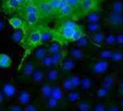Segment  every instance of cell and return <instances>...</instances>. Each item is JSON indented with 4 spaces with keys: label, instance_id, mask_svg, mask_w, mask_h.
<instances>
[{
    "label": "cell",
    "instance_id": "obj_1",
    "mask_svg": "<svg viewBox=\"0 0 123 111\" xmlns=\"http://www.w3.org/2000/svg\"><path fill=\"white\" fill-rule=\"evenodd\" d=\"M54 32V37L58 36L62 40L73 43L85 35L83 27L72 20L62 21Z\"/></svg>",
    "mask_w": 123,
    "mask_h": 111
},
{
    "label": "cell",
    "instance_id": "obj_2",
    "mask_svg": "<svg viewBox=\"0 0 123 111\" xmlns=\"http://www.w3.org/2000/svg\"><path fill=\"white\" fill-rule=\"evenodd\" d=\"M104 26L108 30L118 33L123 32V15L122 13H115L109 10L104 20Z\"/></svg>",
    "mask_w": 123,
    "mask_h": 111
},
{
    "label": "cell",
    "instance_id": "obj_3",
    "mask_svg": "<svg viewBox=\"0 0 123 111\" xmlns=\"http://www.w3.org/2000/svg\"><path fill=\"white\" fill-rule=\"evenodd\" d=\"M0 90L5 94L8 103L15 102L18 94V86L11 78H7L2 82L1 81Z\"/></svg>",
    "mask_w": 123,
    "mask_h": 111
},
{
    "label": "cell",
    "instance_id": "obj_4",
    "mask_svg": "<svg viewBox=\"0 0 123 111\" xmlns=\"http://www.w3.org/2000/svg\"><path fill=\"white\" fill-rule=\"evenodd\" d=\"M109 60L95 59L90 65V73L95 77H101L107 73L109 67Z\"/></svg>",
    "mask_w": 123,
    "mask_h": 111
},
{
    "label": "cell",
    "instance_id": "obj_5",
    "mask_svg": "<svg viewBox=\"0 0 123 111\" xmlns=\"http://www.w3.org/2000/svg\"><path fill=\"white\" fill-rule=\"evenodd\" d=\"M32 91L30 87L27 86H18V94L14 102H16L22 106H26L32 102Z\"/></svg>",
    "mask_w": 123,
    "mask_h": 111
},
{
    "label": "cell",
    "instance_id": "obj_6",
    "mask_svg": "<svg viewBox=\"0 0 123 111\" xmlns=\"http://www.w3.org/2000/svg\"><path fill=\"white\" fill-rule=\"evenodd\" d=\"M25 18L29 25L36 24L40 18L38 6L34 3L28 5L25 9Z\"/></svg>",
    "mask_w": 123,
    "mask_h": 111
},
{
    "label": "cell",
    "instance_id": "obj_7",
    "mask_svg": "<svg viewBox=\"0 0 123 111\" xmlns=\"http://www.w3.org/2000/svg\"><path fill=\"white\" fill-rule=\"evenodd\" d=\"M37 65L33 60H28L23 64L21 68L19 71L18 75L20 78L23 80H28L29 81Z\"/></svg>",
    "mask_w": 123,
    "mask_h": 111
},
{
    "label": "cell",
    "instance_id": "obj_8",
    "mask_svg": "<svg viewBox=\"0 0 123 111\" xmlns=\"http://www.w3.org/2000/svg\"><path fill=\"white\" fill-rule=\"evenodd\" d=\"M118 75L117 72H113L111 73H106L101 76L99 85L101 86L105 87L111 90L118 82Z\"/></svg>",
    "mask_w": 123,
    "mask_h": 111
},
{
    "label": "cell",
    "instance_id": "obj_9",
    "mask_svg": "<svg viewBox=\"0 0 123 111\" xmlns=\"http://www.w3.org/2000/svg\"><path fill=\"white\" fill-rule=\"evenodd\" d=\"M37 6L40 17L42 16L43 18H48L55 14V12L49 0H43V1L38 2Z\"/></svg>",
    "mask_w": 123,
    "mask_h": 111
},
{
    "label": "cell",
    "instance_id": "obj_10",
    "mask_svg": "<svg viewBox=\"0 0 123 111\" xmlns=\"http://www.w3.org/2000/svg\"><path fill=\"white\" fill-rule=\"evenodd\" d=\"M45 78L46 72L43 68L37 66L29 80V83L31 86H40L43 82L45 81Z\"/></svg>",
    "mask_w": 123,
    "mask_h": 111
},
{
    "label": "cell",
    "instance_id": "obj_11",
    "mask_svg": "<svg viewBox=\"0 0 123 111\" xmlns=\"http://www.w3.org/2000/svg\"><path fill=\"white\" fill-rule=\"evenodd\" d=\"M99 0H82L81 1V13L86 16V15L98 10Z\"/></svg>",
    "mask_w": 123,
    "mask_h": 111
},
{
    "label": "cell",
    "instance_id": "obj_12",
    "mask_svg": "<svg viewBox=\"0 0 123 111\" xmlns=\"http://www.w3.org/2000/svg\"><path fill=\"white\" fill-rule=\"evenodd\" d=\"M51 89L52 84L46 81L40 85L38 90V99L41 103L51 97Z\"/></svg>",
    "mask_w": 123,
    "mask_h": 111
},
{
    "label": "cell",
    "instance_id": "obj_13",
    "mask_svg": "<svg viewBox=\"0 0 123 111\" xmlns=\"http://www.w3.org/2000/svg\"><path fill=\"white\" fill-rule=\"evenodd\" d=\"M76 63L74 59H73L71 57L68 56L64 58V60L62 62L61 65H59L61 70L62 71V72L65 73H68L72 72L74 68H75Z\"/></svg>",
    "mask_w": 123,
    "mask_h": 111
},
{
    "label": "cell",
    "instance_id": "obj_14",
    "mask_svg": "<svg viewBox=\"0 0 123 111\" xmlns=\"http://www.w3.org/2000/svg\"><path fill=\"white\" fill-rule=\"evenodd\" d=\"M69 56L74 59L75 61L77 60H83L86 58V51L81 49L77 46H72L68 49Z\"/></svg>",
    "mask_w": 123,
    "mask_h": 111
},
{
    "label": "cell",
    "instance_id": "obj_15",
    "mask_svg": "<svg viewBox=\"0 0 123 111\" xmlns=\"http://www.w3.org/2000/svg\"><path fill=\"white\" fill-rule=\"evenodd\" d=\"M65 96V93L61 86L60 83H56L52 84L51 94V97L54 99L55 100L60 102Z\"/></svg>",
    "mask_w": 123,
    "mask_h": 111
},
{
    "label": "cell",
    "instance_id": "obj_16",
    "mask_svg": "<svg viewBox=\"0 0 123 111\" xmlns=\"http://www.w3.org/2000/svg\"><path fill=\"white\" fill-rule=\"evenodd\" d=\"M28 44L29 46H36L41 44V31L36 30L32 31L28 37Z\"/></svg>",
    "mask_w": 123,
    "mask_h": 111
},
{
    "label": "cell",
    "instance_id": "obj_17",
    "mask_svg": "<svg viewBox=\"0 0 123 111\" xmlns=\"http://www.w3.org/2000/svg\"><path fill=\"white\" fill-rule=\"evenodd\" d=\"M89 39L91 41L92 44H96V45H103L105 39L106 37V33L102 31L90 33L89 35Z\"/></svg>",
    "mask_w": 123,
    "mask_h": 111
},
{
    "label": "cell",
    "instance_id": "obj_18",
    "mask_svg": "<svg viewBox=\"0 0 123 111\" xmlns=\"http://www.w3.org/2000/svg\"><path fill=\"white\" fill-rule=\"evenodd\" d=\"M59 106V102L55 100L52 97H49L43 102H41V107L43 111H54Z\"/></svg>",
    "mask_w": 123,
    "mask_h": 111
},
{
    "label": "cell",
    "instance_id": "obj_19",
    "mask_svg": "<svg viewBox=\"0 0 123 111\" xmlns=\"http://www.w3.org/2000/svg\"><path fill=\"white\" fill-rule=\"evenodd\" d=\"M94 86L93 79L89 76H83L82 81L79 89L82 93H86L89 91Z\"/></svg>",
    "mask_w": 123,
    "mask_h": 111
},
{
    "label": "cell",
    "instance_id": "obj_20",
    "mask_svg": "<svg viewBox=\"0 0 123 111\" xmlns=\"http://www.w3.org/2000/svg\"><path fill=\"white\" fill-rule=\"evenodd\" d=\"M59 77V70L55 68H52L47 70V71L46 72L45 81L51 84H56Z\"/></svg>",
    "mask_w": 123,
    "mask_h": 111
},
{
    "label": "cell",
    "instance_id": "obj_21",
    "mask_svg": "<svg viewBox=\"0 0 123 111\" xmlns=\"http://www.w3.org/2000/svg\"><path fill=\"white\" fill-rule=\"evenodd\" d=\"M109 91H110L109 89H106L105 87L101 86H98L94 89L93 97L96 100L106 99V98L108 97Z\"/></svg>",
    "mask_w": 123,
    "mask_h": 111
},
{
    "label": "cell",
    "instance_id": "obj_22",
    "mask_svg": "<svg viewBox=\"0 0 123 111\" xmlns=\"http://www.w3.org/2000/svg\"><path fill=\"white\" fill-rule=\"evenodd\" d=\"M65 97H66V100L69 104H73V105H74L75 103H77L78 101L81 99L82 92L74 90L69 93L65 94Z\"/></svg>",
    "mask_w": 123,
    "mask_h": 111
},
{
    "label": "cell",
    "instance_id": "obj_23",
    "mask_svg": "<svg viewBox=\"0 0 123 111\" xmlns=\"http://www.w3.org/2000/svg\"><path fill=\"white\" fill-rule=\"evenodd\" d=\"M91 41L90 40L89 37L87 36L86 34L83 35L80 39H79L78 41H76L75 42H74V46H77L81 49L83 50H86L87 49H88L91 46Z\"/></svg>",
    "mask_w": 123,
    "mask_h": 111
},
{
    "label": "cell",
    "instance_id": "obj_24",
    "mask_svg": "<svg viewBox=\"0 0 123 111\" xmlns=\"http://www.w3.org/2000/svg\"><path fill=\"white\" fill-rule=\"evenodd\" d=\"M73 108L74 111H91L92 110L91 103L85 99H81L75 103L73 105Z\"/></svg>",
    "mask_w": 123,
    "mask_h": 111
},
{
    "label": "cell",
    "instance_id": "obj_25",
    "mask_svg": "<svg viewBox=\"0 0 123 111\" xmlns=\"http://www.w3.org/2000/svg\"><path fill=\"white\" fill-rule=\"evenodd\" d=\"M114 52V49L112 47H105L104 49H101L96 58L95 59H100V60H109L111 61V56Z\"/></svg>",
    "mask_w": 123,
    "mask_h": 111
},
{
    "label": "cell",
    "instance_id": "obj_26",
    "mask_svg": "<svg viewBox=\"0 0 123 111\" xmlns=\"http://www.w3.org/2000/svg\"><path fill=\"white\" fill-rule=\"evenodd\" d=\"M48 51L46 46H38L33 52V57L37 60V63L48 56Z\"/></svg>",
    "mask_w": 123,
    "mask_h": 111
},
{
    "label": "cell",
    "instance_id": "obj_27",
    "mask_svg": "<svg viewBox=\"0 0 123 111\" xmlns=\"http://www.w3.org/2000/svg\"><path fill=\"white\" fill-rule=\"evenodd\" d=\"M46 48H47L49 55L55 54L62 51V47L60 42L56 40L50 42V44L46 46Z\"/></svg>",
    "mask_w": 123,
    "mask_h": 111
},
{
    "label": "cell",
    "instance_id": "obj_28",
    "mask_svg": "<svg viewBox=\"0 0 123 111\" xmlns=\"http://www.w3.org/2000/svg\"><path fill=\"white\" fill-rule=\"evenodd\" d=\"M12 65V60L8 54H0V68L7 70Z\"/></svg>",
    "mask_w": 123,
    "mask_h": 111
},
{
    "label": "cell",
    "instance_id": "obj_29",
    "mask_svg": "<svg viewBox=\"0 0 123 111\" xmlns=\"http://www.w3.org/2000/svg\"><path fill=\"white\" fill-rule=\"evenodd\" d=\"M60 84H61V86L62 88V89L64 90L65 93L67 94V93H69L72 91H74V90H76L72 83V81L70 79V76H66L60 82Z\"/></svg>",
    "mask_w": 123,
    "mask_h": 111
},
{
    "label": "cell",
    "instance_id": "obj_30",
    "mask_svg": "<svg viewBox=\"0 0 123 111\" xmlns=\"http://www.w3.org/2000/svg\"><path fill=\"white\" fill-rule=\"evenodd\" d=\"M86 21L87 23H100L101 20V13L97 10L92 12L85 16Z\"/></svg>",
    "mask_w": 123,
    "mask_h": 111
},
{
    "label": "cell",
    "instance_id": "obj_31",
    "mask_svg": "<svg viewBox=\"0 0 123 111\" xmlns=\"http://www.w3.org/2000/svg\"><path fill=\"white\" fill-rule=\"evenodd\" d=\"M24 37V32L23 29H17L14 30L10 35L11 40L15 44H20Z\"/></svg>",
    "mask_w": 123,
    "mask_h": 111
},
{
    "label": "cell",
    "instance_id": "obj_32",
    "mask_svg": "<svg viewBox=\"0 0 123 111\" xmlns=\"http://www.w3.org/2000/svg\"><path fill=\"white\" fill-rule=\"evenodd\" d=\"M54 39V32L51 30H45L41 31V44L49 43Z\"/></svg>",
    "mask_w": 123,
    "mask_h": 111
},
{
    "label": "cell",
    "instance_id": "obj_33",
    "mask_svg": "<svg viewBox=\"0 0 123 111\" xmlns=\"http://www.w3.org/2000/svg\"><path fill=\"white\" fill-rule=\"evenodd\" d=\"M109 10L115 13H123V0H114L110 5Z\"/></svg>",
    "mask_w": 123,
    "mask_h": 111
},
{
    "label": "cell",
    "instance_id": "obj_34",
    "mask_svg": "<svg viewBox=\"0 0 123 111\" xmlns=\"http://www.w3.org/2000/svg\"><path fill=\"white\" fill-rule=\"evenodd\" d=\"M52 63H53V66L54 68H56L57 66H59L62 62V60H64L65 57H64V52L62 51L61 52H59L57 54H52V55H49Z\"/></svg>",
    "mask_w": 123,
    "mask_h": 111
},
{
    "label": "cell",
    "instance_id": "obj_35",
    "mask_svg": "<svg viewBox=\"0 0 123 111\" xmlns=\"http://www.w3.org/2000/svg\"><path fill=\"white\" fill-rule=\"evenodd\" d=\"M37 66H38V67H40V68H41L43 69L46 68L48 70L50 69V68H54L52 61H51V59L49 55H48L47 57H46L42 60H41L40 62H38L37 63Z\"/></svg>",
    "mask_w": 123,
    "mask_h": 111
},
{
    "label": "cell",
    "instance_id": "obj_36",
    "mask_svg": "<svg viewBox=\"0 0 123 111\" xmlns=\"http://www.w3.org/2000/svg\"><path fill=\"white\" fill-rule=\"evenodd\" d=\"M9 23L11 25V26L14 28V30H17V29H23V20L17 17H14L10 19H9Z\"/></svg>",
    "mask_w": 123,
    "mask_h": 111
},
{
    "label": "cell",
    "instance_id": "obj_37",
    "mask_svg": "<svg viewBox=\"0 0 123 111\" xmlns=\"http://www.w3.org/2000/svg\"><path fill=\"white\" fill-rule=\"evenodd\" d=\"M111 61L120 63L123 62V52L118 49H114V52L111 56Z\"/></svg>",
    "mask_w": 123,
    "mask_h": 111
},
{
    "label": "cell",
    "instance_id": "obj_38",
    "mask_svg": "<svg viewBox=\"0 0 123 111\" xmlns=\"http://www.w3.org/2000/svg\"><path fill=\"white\" fill-rule=\"evenodd\" d=\"M102 25L101 23H88L87 24V31L89 33H93L96 32H98L101 31Z\"/></svg>",
    "mask_w": 123,
    "mask_h": 111
},
{
    "label": "cell",
    "instance_id": "obj_39",
    "mask_svg": "<svg viewBox=\"0 0 123 111\" xmlns=\"http://www.w3.org/2000/svg\"><path fill=\"white\" fill-rule=\"evenodd\" d=\"M103 45L106 46V47H111L114 45H116V36L113 33H109L106 35V37L105 39V41L103 44Z\"/></svg>",
    "mask_w": 123,
    "mask_h": 111
},
{
    "label": "cell",
    "instance_id": "obj_40",
    "mask_svg": "<svg viewBox=\"0 0 123 111\" xmlns=\"http://www.w3.org/2000/svg\"><path fill=\"white\" fill-rule=\"evenodd\" d=\"M5 111H23V106L16 102H11L7 104Z\"/></svg>",
    "mask_w": 123,
    "mask_h": 111
},
{
    "label": "cell",
    "instance_id": "obj_41",
    "mask_svg": "<svg viewBox=\"0 0 123 111\" xmlns=\"http://www.w3.org/2000/svg\"><path fill=\"white\" fill-rule=\"evenodd\" d=\"M70 79L72 81V83L75 87V89H78L80 86V84H81V81H82V78H83V76H80V75H70Z\"/></svg>",
    "mask_w": 123,
    "mask_h": 111
},
{
    "label": "cell",
    "instance_id": "obj_42",
    "mask_svg": "<svg viewBox=\"0 0 123 111\" xmlns=\"http://www.w3.org/2000/svg\"><path fill=\"white\" fill-rule=\"evenodd\" d=\"M20 5L16 1V0H7L5 2V7L7 10H15L19 7Z\"/></svg>",
    "mask_w": 123,
    "mask_h": 111
},
{
    "label": "cell",
    "instance_id": "obj_43",
    "mask_svg": "<svg viewBox=\"0 0 123 111\" xmlns=\"http://www.w3.org/2000/svg\"><path fill=\"white\" fill-rule=\"evenodd\" d=\"M82 0H67L68 3L75 10V11H81Z\"/></svg>",
    "mask_w": 123,
    "mask_h": 111
},
{
    "label": "cell",
    "instance_id": "obj_44",
    "mask_svg": "<svg viewBox=\"0 0 123 111\" xmlns=\"http://www.w3.org/2000/svg\"><path fill=\"white\" fill-rule=\"evenodd\" d=\"M92 110L93 111H107V107L102 102H98L93 105Z\"/></svg>",
    "mask_w": 123,
    "mask_h": 111
},
{
    "label": "cell",
    "instance_id": "obj_45",
    "mask_svg": "<svg viewBox=\"0 0 123 111\" xmlns=\"http://www.w3.org/2000/svg\"><path fill=\"white\" fill-rule=\"evenodd\" d=\"M23 111H41V110L37 104L31 102L28 105L23 107Z\"/></svg>",
    "mask_w": 123,
    "mask_h": 111
},
{
    "label": "cell",
    "instance_id": "obj_46",
    "mask_svg": "<svg viewBox=\"0 0 123 111\" xmlns=\"http://www.w3.org/2000/svg\"><path fill=\"white\" fill-rule=\"evenodd\" d=\"M116 36V45L123 46V32L115 33Z\"/></svg>",
    "mask_w": 123,
    "mask_h": 111
},
{
    "label": "cell",
    "instance_id": "obj_47",
    "mask_svg": "<svg viewBox=\"0 0 123 111\" xmlns=\"http://www.w3.org/2000/svg\"><path fill=\"white\" fill-rule=\"evenodd\" d=\"M117 85L118 88L119 97H123V78L119 79Z\"/></svg>",
    "mask_w": 123,
    "mask_h": 111
},
{
    "label": "cell",
    "instance_id": "obj_48",
    "mask_svg": "<svg viewBox=\"0 0 123 111\" xmlns=\"http://www.w3.org/2000/svg\"><path fill=\"white\" fill-rule=\"evenodd\" d=\"M0 104L3 105H7V104H9L7 98L5 97V94L2 93L1 90H0Z\"/></svg>",
    "mask_w": 123,
    "mask_h": 111
},
{
    "label": "cell",
    "instance_id": "obj_49",
    "mask_svg": "<svg viewBox=\"0 0 123 111\" xmlns=\"http://www.w3.org/2000/svg\"><path fill=\"white\" fill-rule=\"evenodd\" d=\"M119 105L112 103L109 107H107V111H119Z\"/></svg>",
    "mask_w": 123,
    "mask_h": 111
},
{
    "label": "cell",
    "instance_id": "obj_50",
    "mask_svg": "<svg viewBox=\"0 0 123 111\" xmlns=\"http://www.w3.org/2000/svg\"><path fill=\"white\" fill-rule=\"evenodd\" d=\"M5 27V23L2 19H0V33H1Z\"/></svg>",
    "mask_w": 123,
    "mask_h": 111
},
{
    "label": "cell",
    "instance_id": "obj_51",
    "mask_svg": "<svg viewBox=\"0 0 123 111\" xmlns=\"http://www.w3.org/2000/svg\"><path fill=\"white\" fill-rule=\"evenodd\" d=\"M118 102L119 104V107L123 110V97H118Z\"/></svg>",
    "mask_w": 123,
    "mask_h": 111
},
{
    "label": "cell",
    "instance_id": "obj_52",
    "mask_svg": "<svg viewBox=\"0 0 123 111\" xmlns=\"http://www.w3.org/2000/svg\"><path fill=\"white\" fill-rule=\"evenodd\" d=\"M35 0H25V3H27V5H30V4H33Z\"/></svg>",
    "mask_w": 123,
    "mask_h": 111
},
{
    "label": "cell",
    "instance_id": "obj_53",
    "mask_svg": "<svg viewBox=\"0 0 123 111\" xmlns=\"http://www.w3.org/2000/svg\"><path fill=\"white\" fill-rule=\"evenodd\" d=\"M6 106H7V105H3V104H0V111H5Z\"/></svg>",
    "mask_w": 123,
    "mask_h": 111
},
{
    "label": "cell",
    "instance_id": "obj_54",
    "mask_svg": "<svg viewBox=\"0 0 123 111\" xmlns=\"http://www.w3.org/2000/svg\"><path fill=\"white\" fill-rule=\"evenodd\" d=\"M16 1L20 4V5H23L24 3H25V0H16Z\"/></svg>",
    "mask_w": 123,
    "mask_h": 111
},
{
    "label": "cell",
    "instance_id": "obj_55",
    "mask_svg": "<svg viewBox=\"0 0 123 111\" xmlns=\"http://www.w3.org/2000/svg\"><path fill=\"white\" fill-rule=\"evenodd\" d=\"M0 85H1V80H0Z\"/></svg>",
    "mask_w": 123,
    "mask_h": 111
},
{
    "label": "cell",
    "instance_id": "obj_56",
    "mask_svg": "<svg viewBox=\"0 0 123 111\" xmlns=\"http://www.w3.org/2000/svg\"><path fill=\"white\" fill-rule=\"evenodd\" d=\"M41 1H43V0H41Z\"/></svg>",
    "mask_w": 123,
    "mask_h": 111
},
{
    "label": "cell",
    "instance_id": "obj_57",
    "mask_svg": "<svg viewBox=\"0 0 123 111\" xmlns=\"http://www.w3.org/2000/svg\"><path fill=\"white\" fill-rule=\"evenodd\" d=\"M122 15H123V13H122Z\"/></svg>",
    "mask_w": 123,
    "mask_h": 111
},
{
    "label": "cell",
    "instance_id": "obj_58",
    "mask_svg": "<svg viewBox=\"0 0 123 111\" xmlns=\"http://www.w3.org/2000/svg\"><path fill=\"white\" fill-rule=\"evenodd\" d=\"M99 1H100V0H99Z\"/></svg>",
    "mask_w": 123,
    "mask_h": 111
}]
</instances>
